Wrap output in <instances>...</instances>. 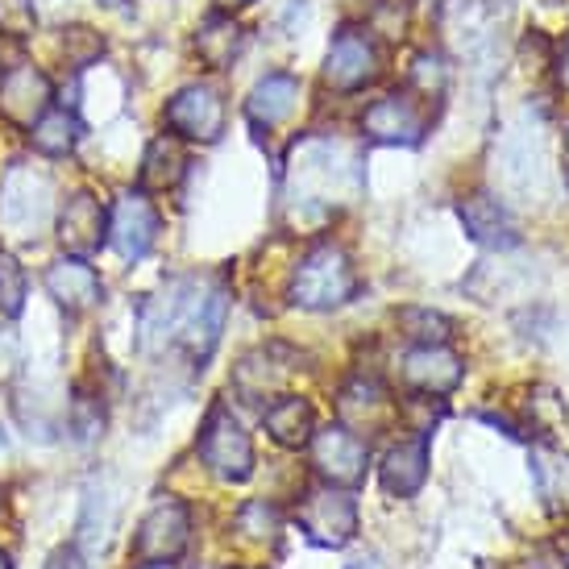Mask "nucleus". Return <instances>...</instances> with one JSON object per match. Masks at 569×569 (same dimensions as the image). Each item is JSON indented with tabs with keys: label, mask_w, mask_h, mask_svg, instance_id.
<instances>
[{
	"label": "nucleus",
	"mask_w": 569,
	"mask_h": 569,
	"mask_svg": "<svg viewBox=\"0 0 569 569\" xmlns=\"http://www.w3.org/2000/svg\"><path fill=\"white\" fill-rule=\"evenodd\" d=\"M358 188L353 159L337 142H312L296 146L291 162V208H300V221H325L337 191Z\"/></svg>",
	"instance_id": "obj_1"
},
{
	"label": "nucleus",
	"mask_w": 569,
	"mask_h": 569,
	"mask_svg": "<svg viewBox=\"0 0 569 569\" xmlns=\"http://www.w3.org/2000/svg\"><path fill=\"white\" fill-rule=\"evenodd\" d=\"M358 296V274L341 246H317L291 274V300L308 312H332Z\"/></svg>",
	"instance_id": "obj_2"
},
{
	"label": "nucleus",
	"mask_w": 569,
	"mask_h": 569,
	"mask_svg": "<svg viewBox=\"0 0 569 569\" xmlns=\"http://www.w3.org/2000/svg\"><path fill=\"white\" fill-rule=\"evenodd\" d=\"M204 287V279L179 274V279H167L154 296H146L142 308H138V346H142V353H159L171 341H179V332L188 325L191 308H196Z\"/></svg>",
	"instance_id": "obj_3"
},
{
	"label": "nucleus",
	"mask_w": 569,
	"mask_h": 569,
	"mask_svg": "<svg viewBox=\"0 0 569 569\" xmlns=\"http://www.w3.org/2000/svg\"><path fill=\"white\" fill-rule=\"evenodd\" d=\"M200 458L217 478L224 482H246L253 475V445L250 432L238 425V416L229 408L208 411L204 428H200Z\"/></svg>",
	"instance_id": "obj_4"
},
{
	"label": "nucleus",
	"mask_w": 569,
	"mask_h": 569,
	"mask_svg": "<svg viewBox=\"0 0 569 569\" xmlns=\"http://www.w3.org/2000/svg\"><path fill=\"white\" fill-rule=\"evenodd\" d=\"M50 200H54V188H50L47 174L33 171V167H13L4 174V188H0V217L13 233L30 238L47 224Z\"/></svg>",
	"instance_id": "obj_5"
},
{
	"label": "nucleus",
	"mask_w": 569,
	"mask_h": 569,
	"mask_svg": "<svg viewBox=\"0 0 569 569\" xmlns=\"http://www.w3.org/2000/svg\"><path fill=\"white\" fill-rule=\"evenodd\" d=\"M162 121L188 142H217L224 133V100L208 83H188L167 100Z\"/></svg>",
	"instance_id": "obj_6"
},
{
	"label": "nucleus",
	"mask_w": 569,
	"mask_h": 569,
	"mask_svg": "<svg viewBox=\"0 0 569 569\" xmlns=\"http://www.w3.org/2000/svg\"><path fill=\"white\" fill-rule=\"evenodd\" d=\"M382 76V59H379V47H375V38L366 30H346L332 38L329 47V59H325V80L337 88V92H358L366 83H375Z\"/></svg>",
	"instance_id": "obj_7"
},
{
	"label": "nucleus",
	"mask_w": 569,
	"mask_h": 569,
	"mask_svg": "<svg viewBox=\"0 0 569 569\" xmlns=\"http://www.w3.org/2000/svg\"><path fill=\"white\" fill-rule=\"evenodd\" d=\"M159 238V212L146 191H121L109 212V241L126 262H142Z\"/></svg>",
	"instance_id": "obj_8"
},
{
	"label": "nucleus",
	"mask_w": 569,
	"mask_h": 569,
	"mask_svg": "<svg viewBox=\"0 0 569 569\" xmlns=\"http://www.w3.org/2000/svg\"><path fill=\"white\" fill-rule=\"evenodd\" d=\"M191 540V511L179 499H159L150 507V516L138 528L133 540V553L142 561H174V557L188 549Z\"/></svg>",
	"instance_id": "obj_9"
},
{
	"label": "nucleus",
	"mask_w": 569,
	"mask_h": 569,
	"mask_svg": "<svg viewBox=\"0 0 569 569\" xmlns=\"http://www.w3.org/2000/svg\"><path fill=\"white\" fill-rule=\"evenodd\" d=\"M300 528L308 532V540H317L325 549H341L358 532V507L349 495L332 487L312 490L300 503Z\"/></svg>",
	"instance_id": "obj_10"
},
{
	"label": "nucleus",
	"mask_w": 569,
	"mask_h": 569,
	"mask_svg": "<svg viewBox=\"0 0 569 569\" xmlns=\"http://www.w3.org/2000/svg\"><path fill=\"white\" fill-rule=\"evenodd\" d=\"M312 458H317V470L329 478L332 487H353V482H362L370 449L353 428L332 425L312 432Z\"/></svg>",
	"instance_id": "obj_11"
},
{
	"label": "nucleus",
	"mask_w": 569,
	"mask_h": 569,
	"mask_svg": "<svg viewBox=\"0 0 569 569\" xmlns=\"http://www.w3.org/2000/svg\"><path fill=\"white\" fill-rule=\"evenodd\" d=\"M362 133L382 146H416L425 138V112L403 96H387V100H375L366 109Z\"/></svg>",
	"instance_id": "obj_12"
},
{
	"label": "nucleus",
	"mask_w": 569,
	"mask_h": 569,
	"mask_svg": "<svg viewBox=\"0 0 569 569\" xmlns=\"http://www.w3.org/2000/svg\"><path fill=\"white\" fill-rule=\"evenodd\" d=\"M109 238V212L104 204L80 191V196H71L59 212V241L67 246V253H76V258H88V253L100 250V241Z\"/></svg>",
	"instance_id": "obj_13"
},
{
	"label": "nucleus",
	"mask_w": 569,
	"mask_h": 569,
	"mask_svg": "<svg viewBox=\"0 0 569 569\" xmlns=\"http://www.w3.org/2000/svg\"><path fill=\"white\" fill-rule=\"evenodd\" d=\"M47 109H50V80L38 67H13L0 80V112H4V121L30 129Z\"/></svg>",
	"instance_id": "obj_14"
},
{
	"label": "nucleus",
	"mask_w": 569,
	"mask_h": 569,
	"mask_svg": "<svg viewBox=\"0 0 569 569\" xmlns=\"http://www.w3.org/2000/svg\"><path fill=\"white\" fill-rule=\"evenodd\" d=\"M224 317H229V291L208 283L204 291H200L196 308H191V317H188V325H183V332H179V346L188 349L196 362H204L208 353L217 349V341H221Z\"/></svg>",
	"instance_id": "obj_15"
},
{
	"label": "nucleus",
	"mask_w": 569,
	"mask_h": 569,
	"mask_svg": "<svg viewBox=\"0 0 569 569\" xmlns=\"http://www.w3.org/2000/svg\"><path fill=\"white\" fill-rule=\"evenodd\" d=\"M403 379L420 396H449L461 382V358L445 346H416L403 358Z\"/></svg>",
	"instance_id": "obj_16"
},
{
	"label": "nucleus",
	"mask_w": 569,
	"mask_h": 569,
	"mask_svg": "<svg viewBox=\"0 0 569 569\" xmlns=\"http://www.w3.org/2000/svg\"><path fill=\"white\" fill-rule=\"evenodd\" d=\"M537 129H511L499 146V183L507 191H532V174L545 179V150H540V138H532Z\"/></svg>",
	"instance_id": "obj_17"
},
{
	"label": "nucleus",
	"mask_w": 569,
	"mask_h": 569,
	"mask_svg": "<svg viewBox=\"0 0 569 569\" xmlns=\"http://www.w3.org/2000/svg\"><path fill=\"white\" fill-rule=\"evenodd\" d=\"M47 291L50 300L67 308V312H88L100 303L104 287H100V274H96L83 258H59L54 267L47 270Z\"/></svg>",
	"instance_id": "obj_18"
},
{
	"label": "nucleus",
	"mask_w": 569,
	"mask_h": 569,
	"mask_svg": "<svg viewBox=\"0 0 569 569\" xmlns=\"http://www.w3.org/2000/svg\"><path fill=\"white\" fill-rule=\"evenodd\" d=\"M296 100H300V80L274 71V76H262V80L253 83L250 100H246V117L258 129H274L296 112Z\"/></svg>",
	"instance_id": "obj_19"
},
{
	"label": "nucleus",
	"mask_w": 569,
	"mask_h": 569,
	"mask_svg": "<svg viewBox=\"0 0 569 569\" xmlns=\"http://www.w3.org/2000/svg\"><path fill=\"white\" fill-rule=\"evenodd\" d=\"M428 478V437L420 432L416 441H403L396 445L379 466V482L387 495H399V499H408L416 490L425 487Z\"/></svg>",
	"instance_id": "obj_20"
},
{
	"label": "nucleus",
	"mask_w": 569,
	"mask_h": 569,
	"mask_svg": "<svg viewBox=\"0 0 569 569\" xmlns=\"http://www.w3.org/2000/svg\"><path fill=\"white\" fill-rule=\"evenodd\" d=\"M117 511H121V499H117L112 482L109 478H92L80 520V545L88 553H104L109 549V537L112 528H117Z\"/></svg>",
	"instance_id": "obj_21"
},
{
	"label": "nucleus",
	"mask_w": 569,
	"mask_h": 569,
	"mask_svg": "<svg viewBox=\"0 0 569 569\" xmlns=\"http://www.w3.org/2000/svg\"><path fill=\"white\" fill-rule=\"evenodd\" d=\"M461 224H466V233L482 246H495V250H511L520 233H516V224L511 217L503 212L499 200H490V196H470V200H461Z\"/></svg>",
	"instance_id": "obj_22"
},
{
	"label": "nucleus",
	"mask_w": 569,
	"mask_h": 569,
	"mask_svg": "<svg viewBox=\"0 0 569 569\" xmlns=\"http://www.w3.org/2000/svg\"><path fill=\"white\" fill-rule=\"evenodd\" d=\"M291 362H296V353H287L283 346L253 349L250 358H241V366H238V387H246V391L258 399L274 396L287 382V375H291Z\"/></svg>",
	"instance_id": "obj_23"
},
{
	"label": "nucleus",
	"mask_w": 569,
	"mask_h": 569,
	"mask_svg": "<svg viewBox=\"0 0 569 569\" xmlns=\"http://www.w3.org/2000/svg\"><path fill=\"white\" fill-rule=\"evenodd\" d=\"M262 425H267V432L283 445V449H300V445H308L312 441V432H317V411H312L308 399L283 396L279 403H270L267 408Z\"/></svg>",
	"instance_id": "obj_24"
},
{
	"label": "nucleus",
	"mask_w": 569,
	"mask_h": 569,
	"mask_svg": "<svg viewBox=\"0 0 569 569\" xmlns=\"http://www.w3.org/2000/svg\"><path fill=\"white\" fill-rule=\"evenodd\" d=\"M241 42H246V33H241V26L233 17H212V21H204L200 33H196V54H200L212 71H224V67L241 54Z\"/></svg>",
	"instance_id": "obj_25"
},
{
	"label": "nucleus",
	"mask_w": 569,
	"mask_h": 569,
	"mask_svg": "<svg viewBox=\"0 0 569 569\" xmlns=\"http://www.w3.org/2000/svg\"><path fill=\"white\" fill-rule=\"evenodd\" d=\"M30 142H33V150L47 154V159H63V154H71L76 142H80V121H76V112L47 109L30 126Z\"/></svg>",
	"instance_id": "obj_26"
},
{
	"label": "nucleus",
	"mask_w": 569,
	"mask_h": 569,
	"mask_svg": "<svg viewBox=\"0 0 569 569\" xmlns=\"http://www.w3.org/2000/svg\"><path fill=\"white\" fill-rule=\"evenodd\" d=\"M183 167H188V159H183L179 142L162 133V138H154V142L146 146V154H142V188L171 191L174 183L183 179Z\"/></svg>",
	"instance_id": "obj_27"
},
{
	"label": "nucleus",
	"mask_w": 569,
	"mask_h": 569,
	"mask_svg": "<svg viewBox=\"0 0 569 569\" xmlns=\"http://www.w3.org/2000/svg\"><path fill=\"white\" fill-rule=\"evenodd\" d=\"M67 425L76 432V441L88 445L104 432V403L88 391V387H76V396L67 399Z\"/></svg>",
	"instance_id": "obj_28"
},
{
	"label": "nucleus",
	"mask_w": 569,
	"mask_h": 569,
	"mask_svg": "<svg viewBox=\"0 0 569 569\" xmlns=\"http://www.w3.org/2000/svg\"><path fill=\"white\" fill-rule=\"evenodd\" d=\"M26 312V270L13 253L0 250V317H21Z\"/></svg>",
	"instance_id": "obj_29"
},
{
	"label": "nucleus",
	"mask_w": 569,
	"mask_h": 569,
	"mask_svg": "<svg viewBox=\"0 0 569 569\" xmlns=\"http://www.w3.org/2000/svg\"><path fill=\"white\" fill-rule=\"evenodd\" d=\"M238 528L250 540H279V532H283V516H279V507L267 503V499H253V503H246L238 511Z\"/></svg>",
	"instance_id": "obj_30"
},
{
	"label": "nucleus",
	"mask_w": 569,
	"mask_h": 569,
	"mask_svg": "<svg viewBox=\"0 0 569 569\" xmlns=\"http://www.w3.org/2000/svg\"><path fill=\"white\" fill-rule=\"evenodd\" d=\"M399 325H403L408 337H416L420 346H445V337H449V320L437 317V312H428V308H403V312H399Z\"/></svg>",
	"instance_id": "obj_31"
},
{
	"label": "nucleus",
	"mask_w": 569,
	"mask_h": 569,
	"mask_svg": "<svg viewBox=\"0 0 569 569\" xmlns=\"http://www.w3.org/2000/svg\"><path fill=\"white\" fill-rule=\"evenodd\" d=\"M537 482L540 495L549 503H566V482H569V458H557V453H537Z\"/></svg>",
	"instance_id": "obj_32"
},
{
	"label": "nucleus",
	"mask_w": 569,
	"mask_h": 569,
	"mask_svg": "<svg viewBox=\"0 0 569 569\" xmlns=\"http://www.w3.org/2000/svg\"><path fill=\"white\" fill-rule=\"evenodd\" d=\"M63 54L71 67H88L104 54V38L88 26H71V30H63Z\"/></svg>",
	"instance_id": "obj_33"
},
{
	"label": "nucleus",
	"mask_w": 569,
	"mask_h": 569,
	"mask_svg": "<svg viewBox=\"0 0 569 569\" xmlns=\"http://www.w3.org/2000/svg\"><path fill=\"white\" fill-rule=\"evenodd\" d=\"M33 26H38V4L33 0H0V33L30 38Z\"/></svg>",
	"instance_id": "obj_34"
},
{
	"label": "nucleus",
	"mask_w": 569,
	"mask_h": 569,
	"mask_svg": "<svg viewBox=\"0 0 569 569\" xmlns=\"http://www.w3.org/2000/svg\"><path fill=\"white\" fill-rule=\"evenodd\" d=\"M445 80H449V71H445V59L437 54H416V63H411V83L420 88L425 96H441L445 92Z\"/></svg>",
	"instance_id": "obj_35"
},
{
	"label": "nucleus",
	"mask_w": 569,
	"mask_h": 569,
	"mask_svg": "<svg viewBox=\"0 0 569 569\" xmlns=\"http://www.w3.org/2000/svg\"><path fill=\"white\" fill-rule=\"evenodd\" d=\"M47 569H88V561H83V553L76 545H63V549H54L47 557Z\"/></svg>",
	"instance_id": "obj_36"
},
{
	"label": "nucleus",
	"mask_w": 569,
	"mask_h": 569,
	"mask_svg": "<svg viewBox=\"0 0 569 569\" xmlns=\"http://www.w3.org/2000/svg\"><path fill=\"white\" fill-rule=\"evenodd\" d=\"M13 366H17L13 337H0V379H9V375H13Z\"/></svg>",
	"instance_id": "obj_37"
},
{
	"label": "nucleus",
	"mask_w": 569,
	"mask_h": 569,
	"mask_svg": "<svg viewBox=\"0 0 569 569\" xmlns=\"http://www.w3.org/2000/svg\"><path fill=\"white\" fill-rule=\"evenodd\" d=\"M246 4H253V0H217L221 13H238V9H246Z\"/></svg>",
	"instance_id": "obj_38"
},
{
	"label": "nucleus",
	"mask_w": 569,
	"mask_h": 569,
	"mask_svg": "<svg viewBox=\"0 0 569 569\" xmlns=\"http://www.w3.org/2000/svg\"><path fill=\"white\" fill-rule=\"evenodd\" d=\"M557 80L569 88V47H566V54H561V63H557Z\"/></svg>",
	"instance_id": "obj_39"
},
{
	"label": "nucleus",
	"mask_w": 569,
	"mask_h": 569,
	"mask_svg": "<svg viewBox=\"0 0 569 569\" xmlns=\"http://www.w3.org/2000/svg\"><path fill=\"white\" fill-rule=\"evenodd\" d=\"M142 569H183V566H167V561H146Z\"/></svg>",
	"instance_id": "obj_40"
},
{
	"label": "nucleus",
	"mask_w": 569,
	"mask_h": 569,
	"mask_svg": "<svg viewBox=\"0 0 569 569\" xmlns=\"http://www.w3.org/2000/svg\"><path fill=\"white\" fill-rule=\"evenodd\" d=\"M557 549H561V561L569 566V537H561V545H557Z\"/></svg>",
	"instance_id": "obj_41"
},
{
	"label": "nucleus",
	"mask_w": 569,
	"mask_h": 569,
	"mask_svg": "<svg viewBox=\"0 0 569 569\" xmlns=\"http://www.w3.org/2000/svg\"><path fill=\"white\" fill-rule=\"evenodd\" d=\"M349 569H379L375 561H358V566H349Z\"/></svg>",
	"instance_id": "obj_42"
},
{
	"label": "nucleus",
	"mask_w": 569,
	"mask_h": 569,
	"mask_svg": "<svg viewBox=\"0 0 569 569\" xmlns=\"http://www.w3.org/2000/svg\"><path fill=\"white\" fill-rule=\"evenodd\" d=\"M0 569H13V566H9V557H4V553H0Z\"/></svg>",
	"instance_id": "obj_43"
},
{
	"label": "nucleus",
	"mask_w": 569,
	"mask_h": 569,
	"mask_svg": "<svg viewBox=\"0 0 569 569\" xmlns=\"http://www.w3.org/2000/svg\"><path fill=\"white\" fill-rule=\"evenodd\" d=\"M33 4H63V0H33Z\"/></svg>",
	"instance_id": "obj_44"
},
{
	"label": "nucleus",
	"mask_w": 569,
	"mask_h": 569,
	"mask_svg": "<svg viewBox=\"0 0 569 569\" xmlns=\"http://www.w3.org/2000/svg\"><path fill=\"white\" fill-rule=\"evenodd\" d=\"M100 4H109V9H117V4H121V0H100Z\"/></svg>",
	"instance_id": "obj_45"
},
{
	"label": "nucleus",
	"mask_w": 569,
	"mask_h": 569,
	"mask_svg": "<svg viewBox=\"0 0 569 569\" xmlns=\"http://www.w3.org/2000/svg\"><path fill=\"white\" fill-rule=\"evenodd\" d=\"M0 449H4V428H0Z\"/></svg>",
	"instance_id": "obj_46"
},
{
	"label": "nucleus",
	"mask_w": 569,
	"mask_h": 569,
	"mask_svg": "<svg viewBox=\"0 0 569 569\" xmlns=\"http://www.w3.org/2000/svg\"><path fill=\"white\" fill-rule=\"evenodd\" d=\"M0 80H4V76H0Z\"/></svg>",
	"instance_id": "obj_47"
}]
</instances>
